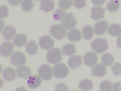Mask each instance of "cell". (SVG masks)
Masks as SVG:
<instances>
[{"label": "cell", "instance_id": "cell-1", "mask_svg": "<svg viewBox=\"0 0 121 91\" xmlns=\"http://www.w3.org/2000/svg\"><path fill=\"white\" fill-rule=\"evenodd\" d=\"M92 50L98 54H100L107 50L108 45L105 39L97 38L91 43Z\"/></svg>", "mask_w": 121, "mask_h": 91}, {"label": "cell", "instance_id": "cell-2", "mask_svg": "<svg viewBox=\"0 0 121 91\" xmlns=\"http://www.w3.org/2000/svg\"><path fill=\"white\" fill-rule=\"evenodd\" d=\"M46 58L48 62L52 64L59 63L62 59L61 51L57 48H53L47 52Z\"/></svg>", "mask_w": 121, "mask_h": 91}, {"label": "cell", "instance_id": "cell-3", "mask_svg": "<svg viewBox=\"0 0 121 91\" xmlns=\"http://www.w3.org/2000/svg\"><path fill=\"white\" fill-rule=\"evenodd\" d=\"M69 68L62 63L56 64L53 68V74L54 77L57 79L65 78L69 73Z\"/></svg>", "mask_w": 121, "mask_h": 91}, {"label": "cell", "instance_id": "cell-4", "mask_svg": "<svg viewBox=\"0 0 121 91\" xmlns=\"http://www.w3.org/2000/svg\"><path fill=\"white\" fill-rule=\"evenodd\" d=\"M50 33L53 37L57 40L63 39L65 37L66 31L60 24L53 25L51 26Z\"/></svg>", "mask_w": 121, "mask_h": 91}, {"label": "cell", "instance_id": "cell-5", "mask_svg": "<svg viewBox=\"0 0 121 91\" xmlns=\"http://www.w3.org/2000/svg\"><path fill=\"white\" fill-rule=\"evenodd\" d=\"M26 58L23 53L15 51L10 57V63L15 66H19L26 63Z\"/></svg>", "mask_w": 121, "mask_h": 91}, {"label": "cell", "instance_id": "cell-6", "mask_svg": "<svg viewBox=\"0 0 121 91\" xmlns=\"http://www.w3.org/2000/svg\"><path fill=\"white\" fill-rule=\"evenodd\" d=\"M38 73L43 80H50L52 77V68L49 65H43L38 69Z\"/></svg>", "mask_w": 121, "mask_h": 91}, {"label": "cell", "instance_id": "cell-7", "mask_svg": "<svg viewBox=\"0 0 121 91\" xmlns=\"http://www.w3.org/2000/svg\"><path fill=\"white\" fill-rule=\"evenodd\" d=\"M77 23L72 12L65 13L61 22V24L67 30L75 28Z\"/></svg>", "mask_w": 121, "mask_h": 91}, {"label": "cell", "instance_id": "cell-8", "mask_svg": "<svg viewBox=\"0 0 121 91\" xmlns=\"http://www.w3.org/2000/svg\"><path fill=\"white\" fill-rule=\"evenodd\" d=\"M54 40L48 35L43 36L40 38L39 44L42 49L48 50L54 47Z\"/></svg>", "mask_w": 121, "mask_h": 91}, {"label": "cell", "instance_id": "cell-9", "mask_svg": "<svg viewBox=\"0 0 121 91\" xmlns=\"http://www.w3.org/2000/svg\"><path fill=\"white\" fill-rule=\"evenodd\" d=\"M98 55L92 51L87 52L84 56V64L88 66L91 67L94 65L98 61Z\"/></svg>", "mask_w": 121, "mask_h": 91}, {"label": "cell", "instance_id": "cell-10", "mask_svg": "<svg viewBox=\"0 0 121 91\" xmlns=\"http://www.w3.org/2000/svg\"><path fill=\"white\" fill-rule=\"evenodd\" d=\"M108 26L107 21H100L95 24L94 27V33L96 35H102L105 34Z\"/></svg>", "mask_w": 121, "mask_h": 91}, {"label": "cell", "instance_id": "cell-11", "mask_svg": "<svg viewBox=\"0 0 121 91\" xmlns=\"http://www.w3.org/2000/svg\"><path fill=\"white\" fill-rule=\"evenodd\" d=\"M91 74L97 77H102L104 76L107 69L105 66L102 64L95 65L91 68Z\"/></svg>", "mask_w": 121, "mask_h": 91}, {"label": "cell", "instance_id": "cell-12", "mask_svg": "<svg viewBox=\"0 0 121 91\" xmlns=\"http://www.w3.org/2000/svg\"><path fill=\"white\" fill-rule=\"evenodd\" d=\"M13 50V46L11 42L6 41L3 42L0 47V54L2 56L8 57L10 56Z\"/></svg>", "mask_w": 121, "mask_h": 91}, {"label": "cell", "instance_id": "cell-13", "mask_svg": "<svg viewBox=\"0 0 121 91\" xmlns=\"http://www.w3.org/2000/svg\"><path fill=\"white\" fill-rule=\"evenodd\" d=\"M105 9L100 6L93 7L91 9V17L93 20L98 21L104 17Z\"/></svg>", "mask_w": 121, "mask_h": 91}, {"label": "cell", "instance_id": "cell-14", "mask_svg": "<svg viewBox=\"0 0 121 91\" xmlns=\"http://www.w3.org/2000/svg\"><path fill=\"white\" fill-rule=\"evenodd\" d=\"M68 64L72 69L80 67L82 64V57L80 55H73L69 58Z\"/></svg>", "mask_w": 121, "mask_h": 91}, {"label": "cell", "instance_id": "cell-15", "mask_svg": "<svg viewBox=\"0 0 121 91\" xmlns=\"http://www.w3.org/2000/svg\"><path fill=\"white\" fill-rule=\"evenodd\" d=\"M16 34L15 28L12 25H9L4 28L2 35L5 40H11Z\"/></svg>", "mask_w": 121, "mask_h": 91}, {"label": "cell", "instance_id": "cell-16", "mask_svg": "<svg viewBox=\"0 0 121 91\" xmlns=\"http://www.w3.org/2000/svg\"><path fill=\"white\" fill-rule=\"evenodd\" d=\"M67 37L69 41L76 42L80 41L82 39V35L79 30L74 28L68 32Z\"/></svg>", "mask_w": 121, "mask_h": 91}, {"label": "cell", "instance_id": "cell-17", "mask_svg": "<svg viewBox=\"0 0 121 91\" xmlns=\"http://www.w3.org/2000/svg\"><path fill=\"white\" fill-rule=\"evenodd\" d=\"M16 71L17 77L23 79H27L31 74V69L25 65L18 67Z\"/></svg>", "mask_w": 121, "mask_h": 91}, {"label": "cell", "instance_id": "cell-18", "mask_svg": "<svg viewBox=\"0 0 121 91\" xmlns=\"http://www.w3.org/2000/svg\"><path fill=\"white\" fill-rule=\"evenodd\" d=\"M3 79L6 81L10 82L15 79L16 73L15 70L11 67H7L5 68L2 71Z\"/></svg>", "mask_w": 121, "mask_h": 91}, {"label": "cell", "instance_id": "cell-19", "mask_svg": "<svg viewBox=\"0 0 121 91\" xmlns=\"http://www.w3.org/2000/svg\"><path fill=\"white\" fill-rule=\"evenodd\" d=\"M42 83V80L37 75H31L27 81V85L31 89H36L39 87Z\"/></svg>", "mask_w": 121, "mask_h": 91}, {"label": "cell", "instance_id": "cell-20", "mask_svg": "<svg viewBox=\"0 0 121 91\" xmlns=\"http://www.w3.org/2000/svg\"><path fill=\"white\" fill-rule=\"evenodd\" d=\"M55 3L52 0H41L40 9L44 11L46 13L52 11L54 8Z\"/></svg>", "mask_w": 121, "mask_h": 91}, {"label": "cell", "instance_id": "cell-21", "mask_svg": "<svg viewBox=\"0 0 121 91\" xmlns=\"http://www.w3.org/2000/svg\"><path fill=\"white\" fill-rule=\"evenodd\" d=\"M27 41V36L23 34H18L13 40V43L15 46L21 47L26 43Z\"/></svg>", "mask_w": 121, "mask_h": 91}, {"label": "cell", "instance_id": "cell-22", "mask_svg": "<svg viewBox=\"0 0 121 91\" xmlns=\"http://www.w3.org/2000/svg\"><path fill=\"white\" fill-rule=\"evenodd\" d=\"M25 47L26 49V52L30 55L36 54L38 48L36 42L32 40L29 41L25 45Z\"/></svg>", "mask_w": 121, "mask_h": 91}, {"label": "cell", "instance_id": "cell-23", "mask_svg": "<svg viewBox=\"0 0 121 91\" xmlns=\"http://www.w3.org/2000/svg\"><path fill=\"white\" fill-rule=\"evenodd\" d=\"M107 32L112 36H119L121 34V26L117 24H111L109 26Z\"/></svg>", "mask_w": 121, "mask_h": 91}, {"label": "cell", "instance_id": "cell-24", "mask_svg": "<svg viewBox=\"0 0 121 91\" xmlns=\"http://www.w3.org/2000/svg\"><path fill=\"white\" fill-rule=\"evenodd\" d=\"M78 87L82 91H88L92 89L93 85L91 81L86 78L80 81Z\"/></svg>", "mask_w": 121, "mask_h": 91}, {"label": "cell", "instance_id": "cell-25", "mask_svg": "<svg viewBox=\"0 0 121 91\" xmlns=\"http://www.w3.org/2000/svg\"><path fill=\"white\" fill-rule=\"evenodd\" d=\"M75 46V44L71 43H67L63 46L62 47L63 54L70 57L75 54L76 52Z\"/></svg>", "mask_w": 121, "mask_h": 91}, {"label": "cell", "instance_id": "cell-26", "mask_svg": "<svg viewBox=\"0 0 121 91\" xmlns=\"http://www.w3.org/2000/svg\"><path fill=\"white\" fill-rule=\"evenodd\" d=\"M84 38L85 39L89 40L92 39L94 36V32L92 27L86 25L84 26L82 29Z\"/></svg>", "mask_w": 121, "mask_h": 91}, {"label": "cell", "instance_id": "cell-27", "mask_svg": "<svg viewBox=\"0 0 121 91\" xmlns=\"http://www.w3.org/2000/svg\"><path fill=\"white\" fill-rule=\"evenodd\" d=\"M101 62L107 66H110L113 64L115 61L114 57L109 53H106L101 57Z\"/></svg>", "mask_w": 121, "mask_h": 91}, {"label": "cell", "instance_id": "cell-28", "mask_svg": "<svg viewBox=\"0 0 121 91\" xmlns=\"http://www.w3.org/2000/svg\"><path fill=\"white\" fill-rule=\"evenodd\" d=\"M120 4V1L118 0H111L107 3L106 8L110 12H115L119 9Z\"/></svg>", "mask_w": 121, "mask_h": 91}, {"label": "cell", "instance_id": "cell-29", "mask_svg": "<svg viewBox=\"0 0 121 91\" xmlns=\"http://www.w3.org/2000/svg\"><path fill=\"white\" fill-rule=\"evenodd\" d=\"M21 7L23 11L29 12L34 8V4L32 0H23Z\"/></svg>", "mask_w": 121, "mask_h": 91}, {"label": "cell", "instance_id": "cell-30", "mask_svg": "<svg viewBox=\"0 0 121 91\" xmlns=\"http://www.w3.org/2000/svg\"><path fill=\"white\" fill-rule=\"evenodd\" d=\"M112 83L107 80H104L100 85V91H112Z\"/></svg>", "mask_w": 121, "mask_h": 91}, {"label": "cell", "instance_id": "cell-31", "mask_svg": "<svg viewBox=\"0 0 121 91\" xmlns=\"http://www.w3.org/2000/svg\"><path fill=\"white\" fill-rule=\"evenodd\" d=\"M72 3L73 0H59V7L66 10L70 8Z\"/></svg>", "mask_w": 121, "mask_h": 91}, {"label": "cell", "instance_id": "cell-32", "mask_svg": "<svg viewBox=\"0 0 121 91\" xmlns=\"http://www.w3.org/2000/svg\"><path fill=\"white\" fill-rule=\"evenodd\" d=\"M65 12L63 9H57L54 13L53 18L55 21H60L62 20L63 17L65 15Z\"/></svg>", "mask_w": 121, "mask_h": 91}, {"label": "cell", "instance_id": "cell-33", "mask_svg": "<svg viewBox=\"0 0 121 91\" xmlns=\"http://www.w3.org/2000/svg\"><path fill=\"white\" fill-rule=\"evenodd\" d=\"M111 69L114 75L118 76L121 74V63L117 62L113 66H112Z\"/></svg>", "mask_w": 121, "mask_h": 91}, {"label": "cell", "instance_id": "cell-34", "mask_svg": "<svg viewBox=\"0 0 121 91\" xmlns=\"http://www.w3.org/2000/svg\"><path fill=\"white\" fill-rule=\"evenodd\" d=\"M86 0H74L73 6L77 9H80L86 7Z\"/></svg>", "mask_w": 121, "mask_h": 91}, {"label": "cell", "instance_id": "cell-35", "mask_svg": "<svg viewBox=\"0 0 121 91\" xmlns=\"http://www.w3.org/2000/svg\"><path fill=\"white\" fill-rule=\"evenodd\" d=\"M9 9L6 6L4 5L1 6L0 7V17L3 19L8 15Z\"/></svg>", "mask_w": 121, "mask_h": 91}, {"label": "cell", "instance_id": "cell-36", "mask_svg": "<svg viewBox=\"0 0 121 91\" xmlns=\"http://www.w3.org/2000/svg\"><path fill=\"white\" fill-rule=\"evenodd\" d=\"M55 91H68V87L65 84L60 83L55 86Z\"/></svg>", "mask_w": 121, "mask_h": 91}, {"label": "cell", "instance_id": "cell-37", "mask_svg": "<svg viewBox=\"0 0 121 91\" xmlns=\"http://www.w3.org/2000/svg\"><path fill=\"white\" fill-rule=\"evenodd\" d=\"M113 91H121V82L114 83L113 85Z\"/></svg>", "mask_w": 121, "mask_h": 91}, {"label": "cell", "instance_id": "cell-38", "mask_svg": "<svg viewBox=\"0 0 121 91\" xmlns=\"http://www.w3.org/2000/svg\"><path fill=\"white\" fill-rule=\"evenodd\" d=\"M106 0H91L92 3L95 6H101L103 5Z\"/></svg>", "mask_w": 121, "mask_h": 91}, {"label": "cell", "instance_id": "cell-39", "mask_svg": "<svg viewBox=\"0 0 121 91\" xmlns=\"http://www.w3.org/2000/svg\"><path fill=\"white\" fill-rule=\"evenodd\" d=\"M22 0H7L9 4L13 6H17L21 2Z\"/></svg>", "mask_w": 121, "mask_h": 91}, {"label": "cell", "instance_id": "cell-40", "mask_svg": "<svg viewBox=\"0 0 121 91\" xmlns=\"http://www.w3.org/2000/svg\"><path fill=\"white\" fill-rule=\"evenodd\" d=\"M117 47H119L121 49V35L117 38Z\"/></svg>", "mask_w": 121, "mask_h": 91}, {"label": "cell", "instance_id": "cell-41", "mask_svg": "<svg viewBox=\"0 0 121 91\" xmlns=\"http://www.w3.org/2000/svg\"><path fill=\"white\" fill-rule=\"evenodd\" d=\"M15 91H27V90L23 87H21L16 88Z\"/></svg>", "mask_w": 121, "mask_h": 91}, {"label": "cell", "instance_id": "cell-42", "mask_svg": "<svg viewBox=\"0 0 121 91\" xmlns=\"http://www.w3.org/2000/svg\"><path fill=\"white\" fill-rule=\"evenodd\" d=\"M72 91H78V90H72Z\"/></svg>", "mask_w": 121, "mask_h": 91}, {"label": "cell", "instance_id": "cell-43", "mask_svg": "<svg viewBox=\"0 0 121 91\" xmlns=\"http://www.w3.org/2000/svg\"><path fill=\"white\" fill-rule=\"evenodd\" d=\"M35 0V1H38V0Z\"/></svg>", "mask_w": 121, "mask_h": 91}]
</instances>
